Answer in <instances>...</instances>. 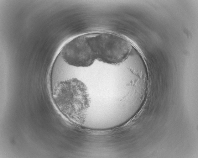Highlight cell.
I'll use <instances>...</instances> for the list:
<instances>
[{"label":"cell","mask_w":198,"mask_h":158,"mask_svg":"<svg viewBox=\"0 0 198 158\" xmlns=\"http://www.w3.org/2000/svg\"><path fill=\"white\" fill-rule=\"evenodd\" d=\"M52 96L59 109L76 125L82 127L90 107L86 84L65 76L51 82Z\"/></svg>","instance_id":"1"},{"label":"cell","mask_w":198,"mask_h":158,"mask_svg":"<svg viewBox=\"0 0 198 158\" xmlns=\"http://www.w3.org/2000/svg\"><path fill=\"white\" fill-rule=\"evenodd\" d=\"M82 35L95 60L107 64L116 65L123 62L132 50L127 40L111 33L96 32Z\"/></svg>","instance_id":"2"}]
</instances>
